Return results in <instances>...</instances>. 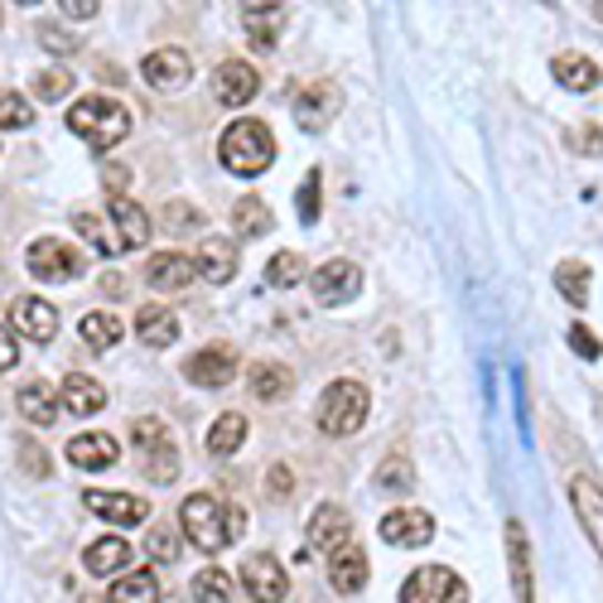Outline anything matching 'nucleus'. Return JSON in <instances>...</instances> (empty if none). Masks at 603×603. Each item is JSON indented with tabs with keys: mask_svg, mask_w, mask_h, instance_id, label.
Instances as JSON below:
<instances>
[{
	"mask_svg": "<svg viewBox=\"0 0 603 603\" xmlns=\"http://www.w3.org/2000/svg\"><path fill=\"white\" fill-rule=\"evenodd\" d=\"M179 527L204 555H218L237 541L241 531H247V512H241L237 502H227V498H212V492H194V498L184 502V512H179Z\"/></svg>",
	"mask_w": 603,
	"mask_h": 603,
	"instance_id": "1",
	"label": "nucleus"
},
{
	"mask_svg": "<svg viewBox=\"0 0 603 603\" xmlns=\"http://www.w3.org/2000/svg\"><path fill=\"white\" fill-rule=\"evenodd\" d=\"M218 159H222L227 174H237V179H257V174H266L271 169V159H275L271 126L257 121V116L232 121V126L222 131V141H218Z\"/></svg>",
	"mask_w": 603,
	"mask_h": 603,
	"instance_id": "2",
	"label": "nucleus"
},
{
	"mask_svg": "<svg viewBox=\"0 0 603 603\" xmlns=\"http://www.w3.org/2000/svg\"><path fill=\"white\" fill-rule=\"evenodd\" d=\"M69 131L73 136H83L87 145H102V150H112L131 136V112L121 106L116 97H83L69 106Z\"/></svg>",
	"mask_w": 603,
	"mask_h": 603,
	"instance_id": "3",
	"label": "nucleus"
},
{
	"mask_svg": "<svg viewBox=\"0 0 603 603\" xmlns=\"http://www.w3.org/2000/svg\"><path fill=\"white\" fill-rule=\"evenodd\" d=\"M367 410H372V396L362 382H333L324 396H319V430L333 435V439H347L367 425Z\"/></svg>",
	"mask_w": 603,
	"mask_h": 603,
	"instance_id": "4",
	"label": "nucleus"
},
{
	"mask_svg": "<svg viewBox=\"0 0 603 603\" xmlns=\"http://www.w3.org/2000/svg\"><path fill=\"white\" fill-rule=\"evenodd\" d=\"M131 439H136L141 468H145V478H150V482H174V478H179V445H174L169 430L155 420V415L131 420Z\"/></svg>",
	"mask_w": 603,
	"mask_h": 603,
	"instance_id": "5",
	"label": "nucleus"
},
{
	"mask_svg": "<svg viewBox=\"0 0 603 603\" xmlns=\"http://www.w3.org/2000/svg\"><path fill=\"white\" fill-rule=\"evenodd\" d=\"M24 266H30V275L44 280V285H63V280L83 275V251L59 237H39V241H30V251H24Z\"/></svg>",
	"mask_w": 603,
	"mask_h": 603,
	"instance_id": "6",
	"label": "nucleus"
},
{
	"mask_svg": "<svg viewBox=\"0 0 603 603\" xmlns=\"http://www.w3.org/2000/svg\"><path fill=\"white\" fill-rule=\"evenodd\" d=\"M401 603H468V584L445 565H420L401 584Z\"/></svg>",
	"mask_w": 603,
	"mask_h": 603,
	"instance_id": "7",
	"label": "nucleus"
},
{
	"mask_svg": "<svg viewBox=\"0 0 603 603\" xmlns=\"http://www.w3.org/2000/svg\"><path fill=\"white\" fill-rule=\"evenodd\" d=\"M184 377H189L194 386H204V392H218V386H227V382L237 377V353L227 343L198 347V353L184 362Z\"/></svg>",
	"mask_w": 603,
	"mask_h": 603,
	"instance_id": "8",
	"label": "nucleus"
},
{
	"mask_svg": "<svg viewBox=\"0 0 603 603\" xmlns=\"http://www.w3.org/2000/svg\"><path fill=\"white\" fill-rule=\"evenodd\" d=\"M310 290H314V300L324 304V310H333V304L357 300L362 271H357L353 261H324V266H319V271L310 275Z\"/></svg>",
	"mask_w": 603,
	"mask_h": 603,
	"instance_id": "9",
	"label": "nucleus"
},
{
	"mask_svg": "<svg viewBox=\"0 0 603 603\" xmlns=\"http://www.w3.org/2000/svg\"><path fill=\"white\" fill-rule=\"evenodd\" d=\"M10 329L24 333L30 343H49L59 333V310L49 300H39V294H15L10 300Z\"/></svg>",
	"mask_w": 603,
	"mask_h": 603,
	"instance_id": "10",
	"label": "nucleus"
},
{
	"mask_svg": "<svg viewBox=\"0 0 603 603\" xmlns=\"http://www.w3.org/2000/svg\"><path fill=\"white\" fill-rule=\"evenodd\" d=\"M570 507H574V517H580L589 545H594L599 560H603V488L589 474H574L570 478Z\"/></svg>",
	"mask_w": 603,
	"mask_h": 603,
	"instance_id": "11",
	"label": "nucleus"
},
{
	"mask_svg": "<svg viewBox=\"0 0 603 603\" xmlns=\"http://www.w3.org/2000/svg\"><path fill=\"white\" fill-rule=\"evenodd\" d=\"M382 541L386 545H430L435 541V517L420 512V507H396V512L382 517Z\"/></svg>",
	"mask_w": 603,
	"mask_h": 603,
	"instance_id": "12",
	"label": "nucleus"
},
{
	"mask_svg": "<svg viewBox=\"0 0 603 603\" xmlns=\"http://www.w3.org/2000/svg\"><path fill=\"white\" fill-rule=\"evenodd\" d=\"M241 589H247L257 603H280L290 594V580H285V570H280L275 555H251L247 565H241Z\"/></svg>",
	"mask_w": 603,
	"mask_h": 603,
	"instance_id": "13",
	"label": "nucleus"
},
{
	"mask_svg": "<svg viewBox=\"0 0 603 603\" xmlns=\"http://www.w3.org/2000/svg\"><path fill=\"white\" fill-rule=\"evenodd\" d=\"M83 507H87V512H97L102 521H116V527H141V521L150 517V502L136 498V492H97V488H87Z\"/></svg>",
	"mask_w": 603,
	"mask_h": 603,
	"instance_id": "14",
	"label": "nucleus"
},
{
	"mask_svg": "<svg viewBox=\"0 0 603 603\" xmlns=\"http://www.w3.org/2000/svg\"><path fill=\"white\" fill-rule=\"evenodd\" d=\"M257 92H261V77L247 59H227L222 69L212 73V97H218L222 106H247Z\"/></svg>",
	"mask_w": 603,
	"mask_h": 603,
	"instance_id": "15",
	"label": "nucleus"
},
{
	"mask_svg": "<svg viewBox=\"0 0 603 603\" xmlns=\"http://www.w3.org/2000/svg\"><path fill=\"white\" fill-rule=\"evenodd\" d=\"M333 116H339V87L333 83H314L294 97V121H300V131H310V136H319Z\"/></svg>",
	"mask_w": 603,
	"mask_h": 603,
	"instance_id": "16",
	"label": "nucleus"
},
{
	"mask_svg": "<svg viewBox=\"0 0 603 603\" xmlns=\"http://www.w3.org/2000/svg\"><path fill=\"white\" fill-rule=\"evenodd\" d=\"M194 275H198V266H194V257H184V251H155V257L145 261V280H150V290H165V294L184 290Z\"/></svg>",
	"mask_w": 603,
	"mask_h": 603,
	"instance_id": "17",
	"label": "nucleus"
},
{
	"mask_svg": "<svg viewBox=\"0 0 603 603\" xmlns=\"http://www.w3.org/2000/svg\"><path fill=\"white\" fill-rule=\"evenodd\" d=\"M347 512L343 507H333V502H324L314 512V521H310V551H319V555H339V551H347Z\"/></svg>",
	"mask_w": 603,
	"mask_h": 603,
	"instance_id": "18",
	"label": "nucleus"
},
{
	"mask_svg": "<svg viewBox=\"0 0 603 603\" xmlns=\"http://www.w3.org/2000/svg\"><path fill=\"white\" fill-rule=\"evenodd\" d=\"M141 73H145V83H155V87H184L194 77V59L184 49H155L150 59L141 63Z\"/></svg>",
	"mask_w": 603,
	"mask_h": 603,
	"instance_id": "19",
	"label": "nucleus"
},
{
	"mask_svg": "<svg viewBox=\"0 0 603 603\" xmlns=\"http://www.w3.org/2000/svg\"><path fill=\"white\" fill-rule=\"evenodd\" d=\"M106 222H112L121 251H136V247H145V241H150V218H145V208L131 204V198H112V212H106Z\"/></svg>",
	"mask_w": 603,
	"mask_h": 603,
	"instance_id": "20",
	"label": "nucleus"
},
{
	"mask_svg": "<svg viewBox=\"0 0 603 603\" xmlns=\"http://www.w3.org/2000/svg\"><path fill=\"white\" fill-rule=\"evenodd\" d=\"M507 565H512V589L517 603H536V584H531V545L521 521H507Z\"/></svg>",
	"mask_w": 603,
	"mask_h": 603,
	"instance_id": "21",
	"label": "nucleus"
},
{
	"mask_svg": "<svg viewBox=\"0 0 603 603\" xmlns=\"http://www.w3.org/2000/svg\"><path fill=\"white\" fill-rule=\"evenodd\" d=\"M136 339L145 347H169L179 343V314L169 310V304H141L136 314Z\"/></svg>",
	"mask_w": 603,
	"mask_h": 603,
	"instance_id": "22",
	"label": "nucleus"
},
{
	"mask_svg": "<svg viewBox=\"0 0 603 603\" xmlns=\"http://www.w3.org/2000/svg\"><path fill=\"white\" fill-rule=\"evenodd\" d=\"M121 459V445L112 435H77V439H69V464H77V468H87V474H97V468H112Z\"/></svg>",
	"mask_w": 603,
	"mask_h": 603,
	"instance_id": "23",
	"label": "nucleus"
},
{
	"mask_svg": "<svg viewBox=\"0 0 603 603\" xmlns=\"http://www.w3.org/2000/svg\"><path fill=\"white\" fill-rule=\"evenodd\" d=\"M194 266H198V275H204L208 285H227V280L237 275V247L227 237L204 241V247H198V257H194Z\"/></svg>",
	"mask_w": 603,
	"mask_h": 603,
	"instance_id": "24",
	"label": "nucleus"
},
{
	"mask_svg": "<svg viewBox=\"0 0 603 603\" xmlns=\"http://www.w3.org/2000/svg\"><path fill=\"white\" fill-rule=\"evenodd\" d=\"M131 545L121 541V536H102V541H92L87 551H83V565H87V574H126V565H131Z\"/></svg>",
	"mask_w": 603,
	"mask_h": 603,
	"instance_id": "25",
	"label": "nucleus"
},
{
	"mask_svg": "<svg viewBox=\"0 0 603 603\" xmlns=\"http://www.w3.org/2000/svg\"><path fill=\"white\" fill-rule=\"evenodd\" d=\"M241 20H247V39L257 49H275V39L280 30H285V20H290V10L285 6H247L241 10Z\"/></svg>",
	"mask_w": 603,
	"mask_h": 603,
	"instance_id": "26",
	"label": "nucleus"
},
{
	"mask_svg": "<svg viewBox=\"0 0 603 603\" xmlns=\"http://www.w3.org/2000/svg\"><path fill=\"white\" fill-rule=\"evenodd\" d=\"M63 410H73V415H97L106 406V392H102V382H92L87 372H73V377H63Z\"/></svg>",
	"mask_w": 603,
	"mask_h": 603,
	"instance_id": "27",
	"label": "nucleus"
},
{
	"mask_svg": "<svg viewBox=\"0 0 603 603\" xmlns=\"http://www.w3.org/2000/svg\"><path fill=\"white\" fill-rule=\"evenodd\" d=\"M15 406H20V415H24L30 425H53V420H59V392H53L49 382H30V386H20Z\"/></svg>",
	"mask_w": 603,
	"mask_h": 603,
	"instance_id": "28",
	"label": "nucleus"
},
{
	"mask_svg": "<svg viewBox=\"0 0 603 603\" xmlns=\"http://www.w3.org/2000/svg\"><path fill=\"white\" fill-rule=\"evenodd\" d=\"M551 73H555V83H565L570 92H594L599 87V69H594V59H584V53H560V59H551Z\"/></svg>",
	"mask_w": 603,
	"mask_h": 603,
	"instance_id": "29",
	"label": "nucleus"
},
{
	"mask_svg": "<svg viewBox=\"0 0 603 603\" xmlns=\"http://www.w3.org/2000/svg\"><path fill=\"white\" fill-rule=\"evenodd\" d=\"M112 603H159V580L155 570H126L121 580L112 584Z\"/></svg>",
	"mask_w": 603,
	"mask_h": 603,
	"instance_id": "30",
	"label": "nucleus"
},
{
	"mask_svg": "<svg viewBox=\"0 0 603 603\" xmlns=\"http://www.w3.org/2000/svg\"><path fill=\"white\" fill-rule=\"evenodd\" d=\"M367 555H362V551H353V545H347V551H339V555H333V589H339V594H357V589L362 584H367Z\"/></svg>",
	"mask_w": 603,
	"mask_h": 603,
	"instance_id": "31",
	"label": "nucleus"
},
{
	"mask_svg": "<svg viewBox=\"0 0 603 603\" xmlns=\"http://www.w3.org/2000/svg\"><path fill=\"white\" fill-rule=\"evenodd\" d=\"M290 386H294V377H290L285 367H280V362H266V367L251 372V396L266 401V406L285 401V396H290Z\"/></svg>",
	"mask_w": 603,
	"mask_h": 603,
	"instance_id": "32",
	"label": "nucleus"
},
{
	"mask_svg": "<svg viewBox=\"0 0 603 603\" xmlns=\"http://www.w3.org/2000/svg\"><path fill=\"white\" fill-rule=\"evenodd\" d=\"M241 439H247V415H237V410H227L212 420V430H208V449L212 454H237L241 449Z\"/></svg>",
	"mask_w": 603,
	"mask_h": 603,
	"instance_id": "33",
	"label": "nucleus"
},
{
	"mask_svg": "<svg viewBox=\"0 0 603 603\" xmlns=\"http://www.w3.org/2000/svg\"><path fill=\"white\" fill-rule=\"evenodd\" d=\"M232 227H237V237H266L271 232V208H266L261 198H237Z\"/></svg>",
	"mask_w": 603,
	"mask_h": 603,
	"instance_id": "34",
	"label": "nucleus"
},
{
	"mask_svg": "<svg viewBox=\"0 0 603 603\" xmlns=\"http://www.w3.org/2000/svg\"><path fill=\"white\" fill-rule=\"evenodd\" d=\"M194 599L198 603H232V574L222 565H208L194 574Z\"/></svg>",
	"mask_w": 603,
	"mask_h": 603,
	"instance_id": "35",
	"label": "nucleus"
},
{
	"mask_svg": "<svg viewBox=\"0 0 603 603\" xmlns=\"http://www.w3.org/2000/svg\"><path fill=\"white\" fill-rule=\"evenodd\" d=\"M300 280H304V257H300V251H275L271 266H266V285L294 290Z\"/></svg>",
	"mask_w": 603,
	"mask_h": 603,
	"instance_id": "36",
	"label": "nucleus"
},
{
	"mask_svg": "<svg viewBox=\"0 0 603 603\" xmlns=\"http://www.w3.org/2000/svg\"><path fill=\"white\" fill-rule=\"evenodd\" d=\"M555 285L570 304H589V266L584 261H560L555 266Z\"/></svg>",
	"mask_w": 603,
	"mask_h": 603,
	"instance_id": "37",
	"label": "nucleus"
},
{
	"mask_svg": "<svg viewBox=\"0 0 603 603\" xmlns=\"http://www.w3.org/2000/svg\"><path fill=\"white\" fill-rule=\"evenodd\" d=\"M73 227L102 251V257H121V241H116V232H112V222L92 218V212H73Z\"/></svg>",
	"mask_w": 603,
	"mask_h": 603,
	"instance_id": "38",
	"label": "nucleus"
},
{
	"mask_svg": "<svg viewBox=\"0 0 603 603\" xmlns=\"http://www.w3.org/2000/svg\"><path fill=\"white\" fill-rule=\"evenodd\" d=\"M121 333H126V329H121L116 314H87V319H83V343H87V347H102V353L121 343Z\"/></svg>",
	"mask_w": 603,
	"mask_h": 603,
	"instance_id": "39",
	"label": "nucleus"
},
{
	"mask_svg": "<svg viewBox=\"0 0 603 603\" xmlns=\"http://www.w3.org/2000/svg\"><path fill=\"white\" fill-rule=\"evenodd\" d=\"M30 121H34V106L24 102L20 92H10V87L0 92V126H6V131H24Z\"/></svg>",
	"mask_w": 603,
	"mask_h": 603,
	"instance_id": "40",
	"label": "nucleus"
},
{
	"mask_svg": "<svg viewBox=\"0 0 603 603\" xmlns=\"http://www.w3.org/2000/svg\"><path fill=\"white\" fill-rule=\"evenodd\" d=\"M73 92V73L69 69H44L34 77V97H44V102H63Z\"/></svg>",
	"mask_w": 603,
	"mask_h": 603,
	"instance_id": "41",
	"label": "nucleus"
},
{
	"mask_svg": "<svg viewBox=\"0 0 603 603\" xmlns=\"http://www.w3.org/2000/svg\"><path fill=\"white\" fill-rule=\"evenodd\" d=\"M145 551L155 560H179V527H155L145 536Z\"/></svg>",
	"mask_w": 603,
	"mask_h": 603,
	"instance_id": "42",
	"label": "nucleus"
},
{
	"mask_svg": "<svg viewBox=\"0 0 603 603\" xmlns=\"http://www.w3.org/2000/svg\"><path fill=\"white\" fill-rule=\"evenodd\" d=\"M300 222L304 227L319 222V169H310L304 174V184H300Z\"/></svg>",
	"mask_w": 603,
	"mask_h": 603,
	"instance_id": "43",
	"label": "nucleus"
},
{
	"mask_svg": "<svg viewBox=\"0 0 603 603\" xmlns=\"http://www.w3.org/2000/svg\"><path fill=\"white\" fill-rule=\"evenodd\" d=\"M165 222L174 227V232H189V227H204V218H198V208H189V204H169V208H165Z\"/></svg>",
	"mask_w": 603,
	"mask_h": 603,
	"instance_id": "44",
	"label": "nucleus"
},
{
	"mask_svg": "<svg viewBox=\"0 0 603 603\" xmlns=\"http://www.w3.org/2000/svg\"><path fill=\"white\" fill-rule=\"evenodd\" d=\"M570 347H574L580 357H603V343H599L584 324H574V329H570Z\"/></svg>",
	"mask_w": 603,
	"mask_h": 603,
	"instance_id": "45",
	"label": "nucleus"
},
{
	"mask_svg": "<svg viewBox=\"0 0 603 603\" xmlns=\"http://www.w3.org/2000/svg\"><path fill=\"white\" fill-rule=\"evenodd\" d=\"M20 362V343H15V329L0 324V372H10Z\"/></svg>",
	"mask_w": 603,
	"mask_h": 603,
	"instance_id": "46",
	"label": "nucleus"
},
{
	"mask_svg": "<svg viewBox=\"0 0 603 603\" xmlns=\"http://www.w3.org/2000/svg\"><path fill=\"white\" fill-rule=\"evenodd\" d=\"M39 39H44L49 53H73V49H77V39L63 34V30H53V24H44V30H39Z\"/></svg>",
	"mask_w": 603,
	"mask_h": 603,
	"instance_id": "47",
	"label": "nucleus"
},
{
	"mask_svg": "<svg viewBox=\"0 0 603 603\" xmlns=\"http://www.w3.org/2000/svg\"><path fill=\"white\" fill-rule=\"evenodd\" d=\"M377 478H382V488H392V492H401V488H410V468H406V464H386V468H382V474H377Z\"/></svg>",
	"mask_w": 603,
	"mask_h": 603,
	"instance_id": "48",
	"label": "nucleus"
},
{
	"mask_svg": "<svg viewBox=\"0 0 603 603\" xmlns=\"http://www.w3.org/2000/svg\"><path fill=\"white\" fill-rule=\"evenodd\" d=\"M20 464L30 468L34 478H49V459H44V454H39V445H30V439H24V449H20Z\"/></svg>",
	"mask_w": 603,
	"mask_h": 603,
	"instance_id": "49",
	"label": "nucleus"
},
{
	"mask_svg": "<svg viewBox=\"0 0 603 603\" xmlns=\"http://www.w3.org/2000/svg\"><path fill=\"white\" fill-rule=\"evenodd\" d=\"M59 10H63V15H69V20H92L102 6H97V0H63Z\"/></svg>",
	"mask_w": 603,
	"mask_h": 603,
	"instance_id": "50",
	"label": "nucleus"
},
{
	"mask_svg": "<svg viewBox=\"0 0 603 603\" xmlns=\"http://www.w3.org/2000/svg\"><path fill=\"white\" fill-rule=\"evenodd\" d=\"M126 179H131L126 165H112V169H106V189H112L116 198H126Z\"/></svg>",
	"mask_w": 603,
	"mask_h": 603,
	"instance_id": "51",
	"label": "nucleus"
},
{
	"mask_svg": "<svg viewBox=\"0 0 603 603\" xmlns=\"http://www.w3.org/2000/svg\"><path fill=\"white\" fill-rule=\"evenodd\" d=\"M580 136H584V141H580V150H589V155H603V131H599V126H584Z\"/></svg>",
	"mask_w": 603,
	"mask_h": 603,
	"instance_id": "52",
	"label": "nucleus"
},
{
	"mask_svg": "<svg viewBox=\"0 0 603 603\" xmlns=\"http://www.w3.org/2000/svg\"><path fill=\"white\" fill-rule=\"evenodd\" d=\"M271 492L275 498H285L290 492V468H271Z\"/></svg>",
	"mask_w": 603,
	"mask_h": 603,
	"instance_id": "53",
	"label": "nucleus"
},
{
	"mask_svg": "<svg viewBox=\"0 0 603 603\" xmlns=\"http://www.w3.org/2000/svg\"><path fill=\"white\" fill-rule=\"evenodd\" d=\"M594 15H599V20H603V6H594Z\"/></svg>",
	"mask_w": 603,
	"mask_h": 603,
	"instance_id": "54",
	"label": "nucleus"
},
{
	"mask_svg": "<svg viewBox=\"0 0 603 603\" xmlns=\"http://www.w3.org/2000/svg\"><path fill=\"white\" fill-rule=\"evenodd\" d=\"M83 603H97V599H83Z\"/></svg>",
	"mask_w": 603,
	"mask_h": 603,
	"instance_id": "55",
	"label": "nucleus"
}]
</instances>
